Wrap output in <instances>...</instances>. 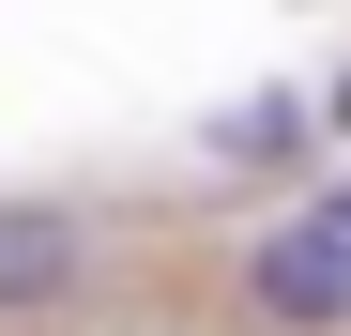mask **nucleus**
I'll return each instance as SVG.
<instances>
[{"instance_id": "obj_1", "label": "nucleus", "mask_w": 351, "mask_h": 336, "mask_svg": "<svg viewBox=\"0 0 351 336\" xmlns=\"http://www.w3.org/2000/svg\"><path fill=\"white\" fill-rule=\"evenodd\" d=\"M245 306H260L275 336H336V321H351V260L306 230V214H275V230L245 245Z\"/></svg>"}, {"instance_id": "obj_2", "label": "nucleus", "mask_w": 351, "mask_h": 336, "mask_svg": "<svg viewBox=\"0 0 351 336\" xmlns=\"http://www.w3.org/2000/svg\"><path fill=\"white\" fill-rule=\"evenodd\" d=\"M306 138H321L306 92H245V107H214V153H229V168H306Z\"/></svg>"}, {"instance_id": "obj_3", "label": "nucleus", "mask_w": 351, "mask_h": 336, "mask_svg": "<svg viewBox=\"0 0 351 336\" xmlns=\"http://www.w3.org/2000/svg\"><path fill=\"white\" fill-rule=\"evenodd\" d=\"M62 275H77V230H62V214H0V306H46Z\"/></svg>"}, {"instance_id": "obj_4", "label": "nucleus", "mask_w": 351, "mask_h": 336, "mask_svg": "<svg viewBox=\"0 0 351 336\" xmlns=\"http://www.w3.org/2000/svg\"><path fill=\"white\" fill-rule=\"evenodd\" d=\"M306 230H321V245L351 260V168H336V184H321V199H306Z\"/></svg>"}, {"instance_id": "obj_5", "label": "nucleus", "mask_w": 351, "mask_h": 336, "mask_svg": "<svg viewBox=\"0 0 351 336\" xmlns=\"http://www.w3.org/2000/svg\"><path fill=\"white\" fill-rule=\"evenodd\" d=\"M321 123H336V138H351V62H336V92H321Z\"/></svg>"}]
</instances>
